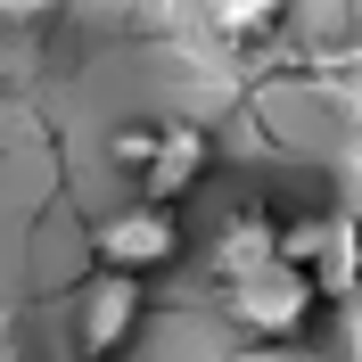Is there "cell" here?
Masks as SVG:
<instances>
[{
  "instance_id": "obj_8",
  "label": "cell",
  "mask_w": 362,
  "mask_h": 362,
  "mask_svg": "<svg viewBox=\"0 0 362 362\" xmlns=\"http://www.w3.org/2000/svg\"><path fill=\"white\" fill-rule=\"evenodd\" d=\"M321 83H329V90L346 99V107L362 115V49H346V58H329V66H321Z\"/></svg>"
},
{
  "instance_id": "obj_7",
  "label": "cell",
  "mask_w": 362,
  "mask_h": 362,
  "mask_svg": "<svg viewBox=\"0 0 362 362\" xmlns=\"http://www.w3.org/2000/svg\"><path fill=\"white\" fill-rule=\"evenodd\" d=\"M206 17H214V33L239 49H255L264 33H280V17H288V0H206Z\"/></svg>"
},
{
  "instance_id": "obj_6",
  "label": "cell",
  "mask_w": 362,
  "mask_h": 362,
  "mask_svg": "<svg viewBox=\"0 0 362 362\" xmlns=\"http://www.w3.org/2000/svg\"><path fill=\"white\" fill-rule=\"evenodd\" d=\"M280 255H288V223H272L264 206L223 214V223H214V239H206V272H214V288H230V280H247V272L280 264Z\"/></svg>"
},
{
  "instance_id": "obj_9",
  "label": "cell",
  "mask_w": 362,
  "mask_h": 362,
  "mask_svg": "<svg viewBox=\"0 0 362 362\" xmlns=\"http://www.w3.org/2000/svg\"><path fill=\"white\" fill-rule=\"evenodd\" d=\"M8 17H17V25H33V17H49V0H8Z\"/></svg>"
},
{
  "instance_id": "obj_2",
  "label": "cell",
  "mask_w": 362,
  "mask_h": 362,
  "mask_svg": "<svg viewBox=\"0 0 362 362\" xmlns=\"http://www.w3.org/2000/svg\"><path fill=\"white\" fill-rule=\"evenodd\" d=\"M140 321H148V288L140 272L99 264L74 296V362H124L140 346Z\"/></svg>"
},
{
  "instance_id": "obj_3",
  "label": "cell",
  "mask_w": 362,
  "mask_h": 362,
  "mask_svg": "<svg viewBox=\"0 0 362 362\" xmlns=\"http://www.w3.org/2000/svg\"><path fill=\"white\" fill-rule=\"evenodd\" d=\"M115 165L148 189V198H189L214 165V140L198 124H132V132H115Z\"/></svg>"
},
{
  "instance_id": "obj_5",
  "label": "cell",
  "mask_w": 362,
  "mask_h": 362,
  "mask_svg": "<svg viewBox=\"0 0 362 362\" xmlns=\"http://www.w3.org/2000/svg\"><path fill=\"white\" fill-rule=\"evenodd\" d=\"M288 255L321 280L329 305L362 296V223L354 214H305V223H288Z\"/></svg>"
},
{
  "instance_id": "obj_4",
  "label": "cell",
  "mask_w": 362,
  "mask_h": 362,
  "mask_svg": "<svg viewBox=\"0 0 362 362\" xmlns=\"http://www.w3.org/2000/svg\"><path fill=\"white\" fill-rule=\"evenodd\" d=\"M90 255L99 264H115V272H165V264H181V214H173V198H124L115 214H99L90 223Z\"/></svg>"
},
{
  "instance_id": "obj_1",
  "label": "cell",
  "mask_w": 362,
  "mask_h": 362,
  "mask_svg": "<svg viewBox=\"0 0 362 362\" xmlns=\"http://www.w3.org/2000/svg\"><path fill=\"white\" fill-rule=\"evenodd\" d=\"M321 280L296 255H280V264H264V272H247V280H230L223 288V321L239 329V338H255V346H296V338H313V321H321Z\"/></svg>"
}]
</instances>
